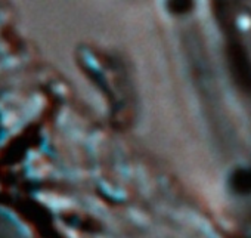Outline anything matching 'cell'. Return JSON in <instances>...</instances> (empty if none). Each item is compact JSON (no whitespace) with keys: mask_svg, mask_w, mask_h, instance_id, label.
I'll use <instances>...</instances> for the list:
<instances>
[{"mask_svg":"<svg viewBox=\"0 0 251 238\" xmlns=\"http://www.w3.org/2000/svg\"><path fill=\"white\" fill-rule=\"evenodd\" d=\"M225 58L235 86L241 92L251 95V56L236 37H227L225 46Z\"/></svg>","mask_w":251,"mask_h":238,"instance_id":"1","label":"cell"},{"mask_svg":"<svg viewBox=\"0 0 251 238\" xmlns=\"http://www.w3.org/2000/svg\"><path fill=\"white\" fill-rule=\"evenodd\" d=\"M230 188L239 195L251 194V169H238L230 176Z\"/></svg>","mask_w":251,"mask_h":238,"instance_id":"2","label":"cell"},{"mask_svg":"<svg viewBox=\"0 0 251 238\" xmlns=\"http://www.w3.org/2000/svg\"><path fill=\"white\" fill-rule=\"evenodd\" d=\"M166 6L173 15H186L194 8V0H167Z\"/></svg>","mask_w":251,"mask_h":238,"instance_id":"3","label":"cell"}]
</instances>
